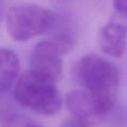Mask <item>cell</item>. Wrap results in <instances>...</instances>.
<instances>
[{
	"instance_id": "8fae6325",
	"label": "cell",
	"mask_w": 127,
	"mask_h": 127,
	"mask_svg": "<svg viewBox=\"0 0 127 127\" xmlns=\"http://www.w3.org/2000/svg\"><path fill=\"white\" fill-rule=\"evenodd\" d=\"M11 127H44V126H42L41 124H39L33 120H28V119L23 120V119L19 118L12 123Z\"/></svg>"
},
{
	"instance_id": "6da1fadb",
	"label": "cell",
	"mask_w": 127,
	"mask_h": 127,
	"mask_svg": "<svg viewBox=\"0 0 127 127\" xmlns=\"http://www.w3.org/2000/svg\"><path fill=\"white\" fill-rule=\"evenodd\" d=\"M71 77L89 93L99 117L114 107L120 77L111 62L97 55L83 56L73 64Z\"/></svg>"
},
{
	"instance_id": "7a4b0ae2",
	"label": "cell",
	"mask_w": 127,
	"mask_h": 127,
	"mask_svg": "<svg viewBox=\"0 0 127 127\" xmlns=\"http://www.w3.org/2000/svg\"><path fill=\"white\" fill-rule=\"evenodd\" d=\"M13 95L18 104L43 115H55L62 108V96L56 82L30 70L18 78Z\"/></svg>"
},
{
	"instance_id": "7c38bea8",
	"label": "cell",
	"mask_w": 127,
	"mask_h": 127,
	"mask_svg": "<svg viewBox=\"0 0 127 127\" xmlns=\"http://www.w3.org/2000/svg\"><path fill=\"white\" fill-rule=\"evenodd\" d=\"M4 13H5V3H4V0H0V23L2 22Z\"/></svg>"
},
{
	"instance_id": "ba28073f",
	"label": "cell",
	"mask_w": 127,
	"mask_h": 127,
	"mask_svg": "<svg viewBox=\"0 0 127 127\" xmlns=\"http://www.w3.org/2000/svg\"><path fill=\"white\" fill-rule=\"evenodd\" d=\"M16 99L9 95L8 92H0V120L14 122L18 118V108ZM18 103V102H17Z\"/></svg>"
},
{
	"instance_id": "8992f818",
	"label": "cell",
	"mask_w": 127,
	"mask_h": 127,
	"mask_svg": "<svg viewBox=\"0 0 127 127\" xmlns=\"http://www.w3.org/2000/svg\"><path fill=\"white\" fill-rule=\"evenodd\" d=\"M65 105L74 118L90 123L98 118L94 102L84 89H73L65 95Z\"/></svg>"
},
{
	"instance_id": "52a82bcc",
	"label": "cell",
	"mask_w": 127,
	"mask_h": 127,
	"mask_svg": "<svg viewBox=\"0 0 127 127\" xmlns=\"http://www.w3.org/2000/svg\"><path fill=\"white\" fill-rule=\"evenodd\" d=\"M20 61L17 54L10 49H0V92L10 91L18 80Z\"/></svg>"
},
{
	"instance_id": "30bf717a",
	"label": "cell",
	"mask_w": 127,
	"mask_h": 127,
	"mask_svg": "<svg viewBox=\"0 0 127 127\" xmlns=\"http://www.w3.org/2000/svg\"><path fill=\"white\" fill-rule=\"evenodd\" d=\"M112 4L117 14L127 18V0H112Z\"/></svg>"
},
{
	"instance_id": "9c48e42d",
	"label": "cell",
	"mask_w": 127,
	"mask_h": 127,
	"mask_svg": "<svg viewBox=\"0 0 127 127\" xmlns=\"http://www.w3.org/2000/svg\"><path fill=\"white\" fill-rule=\"evenodd\" d=\"M61 127H89V123L72 117V118H68L64 120L62 123Z\"/></svg>"
},
{
	"instance_id": "277c9868",
	"label": "cell",
	"mask_w": 127,
	"mask_h": 127,
	"mask_svg": "<svg viewBox=\"0 0 127 127\" xmlns=\"http://www.w3.org/2000/svg\"><path fill=\"white\" fill-rule=\"evenodd\" d=\"M63 53L52 40L38 42L31 54L29 70L54 82L61 77L63 69Z\"/></svg>"
},
{
	"instance_id": "3957f363",
	"label": "cell",
	"mask_w": 127,
	"mask_h": 127,
	"mask_svg": "<svg viewBox=\"0 0 127 127\" xmlns=\"http://www.w3.org/2000/svg\"><path fill=\"white\" fill-rule=\"evenodd\" d=\"M56 20L52 11L31 3H20L9 8L6 14V27L16 42H27L51 31Z\"/></svg>"
},
{
	"instance_id": "5b68a950",
	"label": "cell",
	"mask_w": 127,
	"mask_h": 127,
	"mask_svg": "<svg viewBox=\"0 0 127 127\" xmlns=\"http://www.w3.org/2000/svg\"><path fill=\"white\" fill-rule=\"evenodd\" d=\"M98 45L105 55L120 58L127 46V23L111 18L99 31Z\"/></svg>"
}]
</instances>
